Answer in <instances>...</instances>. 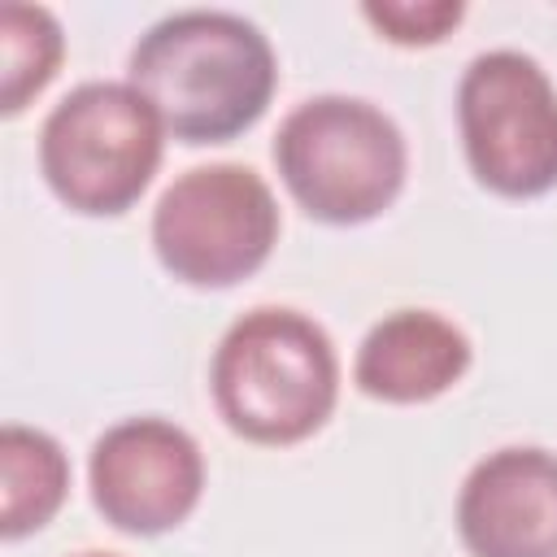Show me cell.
<instances>
[{
    "label": "cell",
    "mask_w": 557,
    "mask_h": 557,
    "mask_svg": "<svg viewBox=\"0 0 557 557\" xmlns=\"http://www.w3.org/2000/svg\"><path fill=\"white\" fill-rule=\"evenodd\" d=\"M126 83L157 109L174 139L226 144L270 109L278 61L248 17L183 9L139 35Z\"/></svg>",
    "instance_id": "6da1fadb"
},
{
    "label": "cell",
    "mask_w": 557,
    "mask_h": 557,
    "mask_svg": "<svg viewBox=\"0 0 557 557\" xmlns=\"http://www.w3.org/2000/svg\"><path fill=\"white\" fill-rule=\"evenodd\" d=\"M209 392L218 418L248 444L287 448L322 431L339 396L331 335L278 305L248 309L213 348Z\"/></svg>",
    "instance_id": "7a4b0ae2"
},
{
    "label": "cell",
    "mask_w": 557,
    "mask_h": 557,
    "mask_svg": "<svg viewBox=\"0 0 557 557\" xmlns=\"http://www.w3.org/2000/svg\"><path fill=\"white\" fill-rule=\"evenodd\" d=\"M274 165L313 222L361 226L400 196L409 148L379 104L357 96H313L283 117Z\"/></svg>",
    "instance_id": "3957f363"
},
{
    "label": "cell",
    "mask_w": 557,
    "mask_h": 557,
    "mask_svg": "<svg viewBox=\"0 0 557 557\" xmlns=\"http://www.w3.org/2000/svg\"><path fill=\"white\" fill-rule=\"evenodd\" d=\"M157 109L131 83H83L39 126V170L52 196L87 218L126 213L165 148Z\"/></svg>",
    "instance_id": "277c9868"
},
{
    "label": "cell",
    "mask_w": 557,
    "mask_h": 557,
    "mask_svg": "<svg viewBox=\"0 0 557 557\" xmlns=\"http://www.w3.org/2000/svg\"><path fill=\"white\" fill-rule=\"evenodd\" d=\"M278 244V205L248 165L218 161L178 174L152 209V248L165 274L222 292L252 278Z\"/></svg>",
    "instance_id": "5b68a950"
},
{
    "label": "cell",
    "mask_w": 557,
    "mask_h": 557,
    "mask_svg": "<svg viewBox=\"0 0 557 557\" xmlns=\"http://www.w3.org/2000/svg\"><path fill=\"white\" fill-rule=\"evenodd\" d=\"M457 126L470 174L487 191L531 200L557 187V91L535 57L479 52L457 87Z\"/></svg>",
    "instance_id": "8992f818"
},
{
    "label": "cell",
    "mask_w": 557,
    "mask_h": 557,
    "mask_svg": "<svg viewBox=\"0 0 557 557\" xmlns=\"http://www.w3.org/2000/svg\"><path fill=\"white\" fill-rule=\"evenodd\" d=\"M91 505L126 535H161L187 522L205 492L200 444L165 418L109 426L87 457Z\"/></svg>",
    "instance_id": "52a82bcc"
},
{
    "label": "cell",
    "mask_w": 557,
    "mask_h": 557,
    "mask_svg": "<svg viewBox=\"0 0 557 557\" xmlns=\"http://www.w3.org/2000/svg\"><path fill=\"white\" fill-rule=\"evenodd\" d=\"M457 535L470 557H557V453H487L461 483Z\"/></svg>",
    "instance_id": "ba28073f"
},
{
    "label": "cell",
    "mask_w": 557,
    "mask_h": 557,
    "mask_svg": "<svg viewBox=\"0 0 557 557\" xmlns=\"http://www.w3.org/2000/svg\"><path fill=\"white\" fill-rule=\"evenodd\" d=\"M470 370V339L431 309H396L374 322L357 348L352 383L383 405H422L444 396Z\"/></svg>",
    "instance_id": "9c48e42d"
},
{
    "label": "cell",
    "mask_w": 557,
    "mask_h": 557,
    "mask_svg": "<svg viewBox=\"0 0 557 557\" xmlns=\"http://www.w3.org/2000/svg\"><path fill=\"white\" fill-rule=\"evenodd\" d=\"M0 474H4V540H22L52 522L70 492V461L48 431L9 422L0 431Z\"/></svg>",
    "instance_id": "30bf717a"
},
{
    "label": "cell",
    "mask_w": 557,
    "mask_h": 557,
    "mask_svg": "<svg viewBox=\"0 0 557 557\" xmlns=\"http://www.w3.org/2000/svg\"><path fill=\"white\" fill-rule=\"evenodd\" d=\"M0 39H4V91L0 113L13 117L26 109L30 96H39L65 52L61 26L39 4H4L0 9Z\"/></svg>",
    "instance_id": "8fae6325"
},
{
    "label": "cell",
    "mask_w": 557,
    "mask_h": 557,
    "mask_svg": "<svg viewBox=\"0 0 557 557\" xmlns=\"http://www.w3.org/2000/svg\"><path fill=\"white\" fill-rule=\"evenodd\" d=\"M361 17L392 44L400 48H426V44H440L461 17H466V4L461 0H370L361 4Z\"/></svg>",
    "instance_id": "7c38bea8"
},
{
    "label": "cell",
    "mask_w": 557,
    "mask_h": 557,
    "mask_svg": "<svg viewBox=\"0 0 557 557\" xmlns=\"http://www.w3.org/2000/svg\"><path fill=\"white\" fill-rule=\"evenodd\" d=\"M83 557H113V553H83Z\"/></svg>",
    "instance_id": "4fadbf2b"
}]
</instances>
